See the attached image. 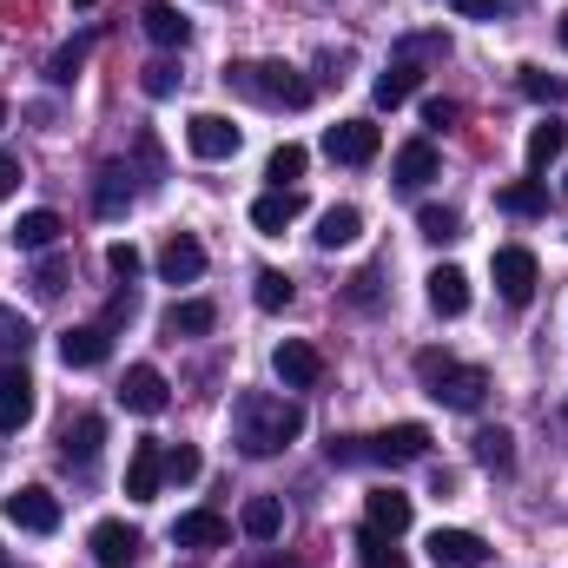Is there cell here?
Returning a JSON list of instances; mask_svg holds the SVG:
<instances>
[{"label":"cell","mask_w":568,"mask_h":568,"mask_svg":"<svg viewBox=\"0 0 568 568\" xmlns=\"http://www.w3.org/2000/svg\"><path fill=\"white\" fill-rule=\"evenodd\" d=\"M304 436V410L278 397V390H245L239 397V410H232V443L245 449V456H278Z\"/></svg>","instance_id":"6da1fadb"},{"label":"cell","mask_w":568,"mask_h":568,"mask_svg":"<svg viewBox=\"0 0 568 568\" xmlns=\"http://www.w3.org/2000/svg\"><path fill=\"white\" fill-rule=\"evenodd\" d=\"M225 87L239 100H252V106H284V113L311 106V80L297 67H284V60H232L225 67Z\"/></svg>","instance_id":"7a4b0ae2"},{"label":"cell","mask_w":568,"mask_h":568,"mask_svg":"<svg viewBox=\"0 0 568 568\" xmlns=\"http://www.w3.org/2000/svg\"><path fill=\"white\" fill-rule=\"evenodd\" d=\"M417 377H424V390L443 410H483V397H489V371L463 364L449 351H417Z\"/></svg>","instance_id":"3957f363"},{"label":"cell","mask_w":568,"mask_h":568,"mask_svg":"<svg viewBox=\"0 0 568 568\" xmlns=\"http://www.w3.org/2000/svg\"><path fill=\"white\" fill-rule=\"evenodd\" d=\"M489 272H496V291H503V304H529L536 297V284H542V265H536V252H523V245H503L496 258H489Z\"/></svg>","instance_id":"277c9868"},{"label":"cell","mask_w":568,"mask_h":568,"mask_svg":"<svg viewBox=\"0 0 568 568\" xmlns=\"http://www.w3.org/2000/svg\"><path fill=\"white\" fill-rule=\"evenodd\" d=\"M7 523L27 529V536H53V529H60V496L40 489V483H27V489L7 496Z\"/></svg>","instance_id":"5b68a950"},{"label":"cell","mask_w":568,"mask_h":568,"mask_svg":"<svg viewBox=\"0 0 568 568\" xmlns=\"http://www.w3.org/2000/svg\"><path fill=\"white\" fill-rule=\"evenodd\" d=\"M272 371H278L284 390H317L324 384V351L304 344V337H284L278 351H272Z\"/></svg>","instance_id":"8992f818"},{"label":"cell","mask_w":568,"mask_h":568,"mask_svg":"<svg viewBox=\"0 0 568 568\" xmlns=\"http://www.w3.org/2000/svg\"><path fill=\"white\" fill-rule=\"evenodd\" d=\"M87 549H93V562H100V568H133V562H140V549H145V536L133 529V523L106 516V523H93Z\"/></svg>","instance_id":"52a82bcc"},{"label":"cell","mask_w":568,"mask_h":568,"mask_svg":"<svg viewBox=\"0 0 568 568\" xmlns=\"http://www.w3.org/2000/svg\"><path fill=\"white\" fill-rule=\"evenodd\" d=\"M324 152H331L337 165H371V159L384 152V126H371V120H337V126L324 133Z\"/></svg>","instance_id":"ba28073f"},{"label":"cell","mask_w":568,"mask_h":568,"mask_svg":"<svg viewBox=\"0 0 568 568\" xmlns=\"http://www.w3.org/2000/svg\"><path fill=\"white\" fill-rule=\"evenodd\" d=\"M185 145H192V159H232V152L245 145V133H239L225 113H192V120H185Z\"/></svg>","instance_id":"9c48e42d"},{"label":"cell","mask_w":568,"mask_h":568,"mask_svg":"<svg viewBox=\"0 0 568 568\" xmlns=\"http://www.w3.org/2000/svg\"><path fill=\"white\" fill-rule=\"evenodd\" d=\"M429 456V429L424 424H390L371 436V463H390V469H404V463H424Z\"/></svg>","instance_id":"30bf717a"},{"label":"cell","mask_w":568,"mask_h":568,"mask_svg":"<svg viewBox=\"0 0 568 568\" xmlns=\"http://www.w3.org/2000/svg\"><path fill=\"white\" fill-rule=\"evenodd\" d=\"M33 424V377L27 364H0V436Z\"/></svg>","instance_id":"8fae6325"},{"label":"cell","mask_w":568,"mask_h":568,"mask_svg":"<svg viewBox=\"0 0 568 568\" xmlns=\"http://www.w3.org/2000/svg\"><path fill=\"white\" fill-rule=\"evenodd\" d=\"M60 357H67V371H100L113 357V331L106 324H73V331H60Z\"/></svg>","instance_id":"7c38bea8"},{"label":"cell","mask_w":568,"mask_h":568,"mask_svg":"<svg viewBox=\"0 0 568 568\" xmlns=\"http://www.w3.org/2000/svg\"><path fill=\"white\" fill-rule=\"evenodd\" d=\"M429 562L436 568H483L489 562V542L476 529H436L429 536Z\"/></svg>","instance_id":"4fadbf2b"},{"label":"cell","mask_w":568,"mask_h":568,"mask_svg":"<svg viewBox=\"0 0 568 568\" xmlns=\"http://www.w3.org/2000/svg\"><path fill=\"white\" fill-rule=\"evenodd\" d=\"M120 404H126L133 417H159V410L172 404V390H165V377H159L152 364H133V371L120 377Z\"/></svg>","instance_id":"5bb4252c"},{"label":"cell","mask_w":568,"mask_h":568,"mask_svg":"<svg viewBox=\"0 0 568 568\" xmlns=\"http://www.w3.org/2000/svg\"><path fill=\"white\" fill-rule=\"evenodd\" d=\"M159 483H165V443L145 436V443H133V463H126V496L133 503H152Z\"/></svg>","instance_id":"9a60e30c"},{"label":"cell","mask_w":568,"mask_h":568,"mask_svg":"<svg viewBox=\"0 0 568 568\" xmlns=\"http://www.w3.org/2000/svg\"><path fill=\"white\" fill-rule=\"evenodd\" d=\"M159 278L165 284H199L205 278V245H199L192 232H172L165 252H159Z\"/></svg>","instance_id":"2e32d148"},{"label":"cell","mask_w":568,"mask_h":568,"mask_svg":"<svg viewBox=\"0 0 568 568\" xmlns=\"http://www.w3.org/2000/svg\"><path fill=\"white\" fill-rule=\"evenodd\" d=\"M410 516H417V509H410L404 489H371V496H364V529H377V536H390V542L410 529Z\"/></svg>","instance_id":"e0dca14e"},{"label":"cell","mask_w":568,"mask_h":568,"mask_svg":"<svg viewBox=\"0 0 568 568\" xmlns=\"http://www.w3.org/2000/svg\"><path fill=\"white\" fill-rule=\"evenodd\" d=\"M172 542H179V549H225V542H232V523H225L219 509H185V516L172 523Z\"/></svg>","instance_id":"ac0fdd59"},{"label":"cell","mask_w":568,"mask_h":568,"mask_svg":"<svg viewBox=\"0 0 568 568\" xmlns=\"http://www.w3.org/2000/svg\"><path fill=\"white\" fill-rule=\"evenodd\" d=\"M297 212H304V192H297V185H272V192H258V199H252V232L278 239Z\"/></svg>","instance_id":"d6986e66"},{"label":"cell","mask_w":568,"mask_h":568,"mask_svg":"<svg viewBox=\"0 0 568 568\" xmlns=\"http://www.w3.org/2000/svg\"><path fill=\"white\" fill-rule=\"evenodd\" d=\"M140 27H145V40H152V47H185V40H192V20H185L172 0H145Z\"/></svg>","instance_id":"ffe728a7"},{"label":"cell","mask_w":568,"mask_h":568,"mask_svg":"<svg viewBox=\"0 0 568 568\" xmlns=\"http://www.w3.org/2000/svg\"><path fill=\"white\" fill-rule=\"evenodd\" d=\"M424 284H429V311H436V317H463V311H469V272L436 265Z\"/></svg>","instance_id":"44dd1931"},{"label":"cell","mask_w":568,"mask_h":568,"mask_svg":"<svg viewBox=\"0 0 568 568\" xmlns=\"http://www.w3.org/2000/svg\"><path fill=\"white\" fill-rule=\"evenodd\" d=\"M390 179H397V192H424L429 179H436V145H429V140H410L404 152H397Z\"/></svg>","instance_id":"7402d4cb"},{"label":"cell","mask_w":568,"mask_h":568,"mask_svg":"<svg viewBox=\"0 0 568 568\" xmlns=\"http://www.w3.org/2000/svg\"><path fill=\"white\" fill-rule=\"evenodd\" d=\"M357 232H364V212L357 205H331L311 239H317V252H344V245H357Z\"/></svg>","instance_id":"603a6c76"},{"label":"cell","mask_w":568,"mask_h":568,"mask_svg":"<svg viewBox=\"0 0 568 568\" xmlns=\"http://www.w3.org/2000/svg\"><path fill=\"white\" fill-rule=\"evenodd\" d=\"M60 232H67V225H60V212H47V205L13 219V245H20V252H53V245H60Z\"/></svg>","instance_id":"cb8c5ba5"},{"label":"cell","mask_w":568,"mask_h":568,"mask_svg":"<svg viewBox=\"0 0 568 568\" xmlns=\"http://www.w3.org/2000/svg\"><path fill=\"white\" fill-rule=\"evenodd\" d=\"M212 324H219V304L212 297H179L165 311V337H205Z\"/></svg>","instance_id":"d4e9b609"},{"label":"cell","mask_w":568,"mask_h":568,"mask_svg":"<svg viewBox=\"0 0 568 568\" xmlns=\"http://www.w3.org/2000/svg\"><path fill=\"white\" fill-rule=\"evenodd\" d=\"M239 529H245L252 542H278L284 536V503L278 496H252V503L239 509Z\"/></svg>","instance_id":"484cf974"},{"label":"cell","mask_w":568,"mask_h":568,"mask_svg":"<svg viewBox=\"0 0 568 568\" xmlns=\"http://www.w3.org/2000/svg\"><path fill=\"white\" fill-rule=\"evenodd\" d=\"M133 172L126 165H100V179H93V212L100 219H120L126 205H133V185H126Z\"/></svg>","instance_id":"4316f807"},{"label":"cell","mask_w":568,"mask_h":568,"mask_svg":"<svg viewBox=\"0 0 568 568\" xmlns=\"http://www.w3.org/2000/svg\"><path fill=\"white\" fill-rule=\"evenodd\" d=\"M100 443H106V417H80V424H67V436H60V463H93L100 456Z\"/></svg>","instance_id":"83f0119b"},{"label":"cell","mask_w":568,"mask_h":568,"mask_svg":"<svg viewBox=\"0 0 568 568\" xmlns=\"http://www.w3.org/2000/svg\"><path fill=\"white\" fill-rule=\"evenodd\" d=\"M562 152H568V126H562V120H542V126H529V145H523L529 172H549Z\"/></svg>","instance_id":"f1b7e54d"},{"label":"cell","mask_w":568,"mask_h":568,"mask_svg":"<svg viewBox=\"0 0 568 568\" xmlns=\"http://www.w3.org/2000/svg\"><path fill=\"white\" fill-rule=\"evenodd\" d=\"M496 205H503L509 219H536V212H549V185H542V179H516V185L496 192Z\"/></svg>","instance_id":"f546056e"},{"label":"cell","mask_w":568,"mask_h":568,"mask_svg":"<svg viewBox=\"0 0 568 568\" xmlns=\"http://www.w3.org/2000/svg\"><path fill=\"white\" fill-rule=\"evenodd\" d=\"M371 93H377V106H404V100L417 93V67H410V60H390V67L377 73Z\"/></svg>","instance_id":"4dcf8cb0"},{"label":"cell","mask_w":568,"mask_h":568,"mask_svg":"<svg viewBox=\"0 0 568 568\" xmlns=\"http://www.w3.org/2000/svg\"><path fill=\"white\" fill-rule=\"evenodd\" d=\"M476 463H483V469H496V476H503V469H516V436H509L503 424L476 429Z\"/></svg>","instance_id":"1f68e13d"},{"label":"cell","mask_w":568,"mask_h":568,"mask_svg":"<svg viewBox=\"0 0 568 568\" xmlns=\"http://www.w3.org/2000/svg\"><path fill=\"white\" fill-rule=\"evenodd\" d=\"M417 232H424L429 245H456L463 239V212L456 205H424L417 212Z\"/></svg>","instance_id":"d6a6232c"},{"label":"cell","mask_w":568,"mask_h":568,"mask_svg":"<svg viewBox=\"0 0 568 568\" xmlns=\"http://www.w3.org/2000/svg\"><path fill=\"white\" fill-rule=\"evenodd\" d=\"M357 568H410V556L390 542V536H377V529H364L357 536Z\"/></svg>","instance_id":"836d02e7"},{"label":"cell","mask_w":568,"mask_h":568,"mask_svg":"<svg viewBox=\"0 0 568 568\" xmlns=\"http://www.w3.org/2000/svg\"><path fill=\"white\" fill-rule=\"evenodd\" d=\"M516 87H523L529 100H542V106H568V80H562V73H542V67H523V73H516Z\"/></svg>","instance_id":"e575fe53"},{"label":"cell","mask_w":568,"mask_h":568,"mask_svg":"<svg viewBox=\"0 0 568 568\" xmlns=\"http://www.w3.org/2000/svg\"><path fill=\"white\" fill-rule=\"evenodd\" d=\"M252 304H258V311H272V317H278V311H291V278L265 265V272L252 278Z\"/></svg>","instance_id":"d590c367"},{"label":"cell","mask_w":568,"mask_h":568,"mask_svg":"<svg viewBox=\"0 0 568 568\" xmlns=\"http://www.w3.org/2000/svg\"><path fill=\"white\" fill-rule=\"evenodd\" d=\"M87 53H93V40H67V47L47 60V80H53V87H73V80H80V67H87Z\"/></svg>","instance_id":"8d00e7d4"},{"label":"cell","mask_w":568,"mask_h":568,"mask_svg":"<svg viewBox=\"0 0 568 568\" xmlns=\"http://www.w3.org/2000/svg\"><path fill=\"white\" fill-rule=\"evenodd\" d=\"M304 165H311V152H304V145H278V152L265 159V179H272V185H297V179H304Z\"/></svg>","instance_id":"74e56055"},{"label":"cell","mask_w":568,"mask_h":568,"mask_svg":"<svg viewBox=\"0 0 568 568\" xmlns=\"http://www.w3.org/2000/svg\"><path fill=\"white\" fill-rule=\"evenodd\" d=\"M199 469H205V456H199L192 443H179V449H165V483H199Z\"/></svg>","instance_id":"f35d334b"},{"label":"cell","mask_w":568,"mask_h":568,"mask_svg":"<svg viewBox=\"0 0 568 568\" xmlns=\"http://www.w3.org/2000/svg\"><path fill=\"white\" fill-rule=\"evenodd\" d=\"M27 344H33V324H27L13 304H0V351H20V357H27Z\"/></svg>","instance_id":"ab89813d"},{"label":"cell","mask_w":568,"mask_h":568,"mask_svg":"<svg viewBox=\"0 0 568 568\" xmlns=\"http://www.w3.org/2000/svg\"><path fill=\"white\" fill-rule=\"evenodd\" d=\"M106 272H113V278L120 284H133L145 272V258H140V245H126V239H120V245H106Z\"/></svg>","instance_id":"60d3db41"},{"label":"cell","mask_w":568,"mask_h":568,"mask_svg":"<svg viewBox=\"0 0 568 568\" xmlns=\"http://www.w3.org/2000/svg\"><path fill=\"white\" fill-rule=\"evenodd\" d=\"M33 291H40V297H60V291H67V258H60V252L33 272Z\"/></svg>","instance_id":"b9f144b4"},{"label":"cell","mask_w":568,"mask_h":568,"mask_svg":"<svg viewBox=\"0 0 568 568\" xmlns=\"http://www.w3.org/2000/svg\"><path fill=\"white\" fill-rule=\"evenodd\" d=\"M324 456H331V463H364V456H371V436H331Z\"/></svg>","instance_id":"7bdbcfd3"},{"label":"cell","mask_w":568,"mask_h":568,"mask_svg":"<svg viewBox=\"0 0 568 568\" xmlns=\"http://www.w3.org/2000/svg\"><path fill=\"white\" fill-rule=\"evenodd\" d=\"M172 87H179V67H172V60H152V67H145V93H152V100H165Z\"/></svg>","instance_id":"ee69618b"},{"label":"cell","mask_w":568,"mask_h":568,"mask_svg":"<svg viewBox=\"0 0 568 568\" xmlns=\"http://www.w3.org/2000/svg\"><path fill=\"white\" fill-rule=\"evenodd\" d=\"M140 165H145V192H152V185H159V179H165V159H159V145H152V133H140Z\"/></svg>","instance_id":"f6af8a7d"},{"label":"cell","mask_w":568,"mask_h":568,"mask_svg":"<svg viewBox=\"0 0 568 568\" xmlns=\"http://www.w3.org/2000/svg\"><path fill=\"white\" fill-rule=\"evenodd\" d=\"M133 311H140V297H133V291H113V304H106L100 324H106V331H113V324H133Z\"/></svg>","instance_id":"bcb514c9"},{"label":"cell","mask_w":568,"mask_h":568,"mask_svg":"<svg viewBox=\"0 0 568 568\" xmlns=\"http://www.w3.org/2000/svg\"><path fill=\"white\" fill-rule=\"evenodd\" d=\"M377 272H357V278H351V304H357V311H371V304H377Z\"/></svg>","instance_id":"7dc6e473"},{"label":"cell","mask_w":568,"mask_h":568,"mask_svg":"<svg viewBox=\"0 0 568 568\" xmlns=\"http://www.w3.org/2000/svg\"><path fill=\"white\" fill-rule=\"evenodd\" d=\"M20 179H27V172H20V152H0V199H13Z\"/></svg>","instance_id":"c3c4849f"},{"label":"cell","mask_w":568,"mask_h":568,"mask_svg":"<svg viewBox=\"0 0 568 568\" xmlns=\"http://www.w3.org/2000/svg\"><path fill=\"white\" fill-rule=\"evenodd\" d=\"M443 7H456V13H469V20H496V13H503V0H443Z\"/></svg>","instance_id":"681fc988"},{"label":"cell","mask_w":568,"mask_h":568,"mask_svg":"<svg viewBox=\"0 0 568 568\" xmlns=\"http://www.w3.org/2000/svg\"><path fill=\"white\" fill-rule=\"evenodd\" d=\"M456 113H463L456 100H429V106H424V120H429V126H456Z\"/></svg>","instance_id":"f907efd6"},{"label":"cell","mask_w":568,"mask_h":568,"mask_svg":"<svg viewBox=\"0 0 568 568\" xmlns=\"http://www.w3.org/2000/svg\"><path fill=\"white\" fill-rule=\"evenodd\" d=\"M556 33H562V47H568V13H562V27H556Z\"/></svg>","instance_id":"816d5d0a"},{"label":"cell","mask_w":568,"mask_h":568,"mask_svg":"<svg viewBox=\"0 0 568 568\" xmlns=\"http://www.w3.org/2000/svg\"><path fill=\"white\" fill-rule=\"evenodd\" d=\"M258 568H297V562H258Z\"/></svg>","instance_id":"f5cc1de1"},{"label":"cell","mask_w":568,"mask_h":568,"mask_svg":"<svg viewBox=\"0 0 568 568\" xmlns=\"http://www.w3.org/2000/svg\"><path fill=\"white\" fill-rule=\"evenodd\" d=\"M0 126H7V100H0Z\"/></svg>","instance_id":"db71d44e"},{"label":"cell","mask_w":568,"mask_h":568,"mask_svg":"<svg viewBox=\"0 0 568 568\" xmlns=\"http://www.w3.org/2000/svg\"><path fill=\"white\" fill-rule=\"evenodd\" d=\"M73 7H93V0H73Z\"/></svg>","instance_id":"11a10c76"},{"label":"cell","mask_w":568,"mask_h":568,"mask_svg":"<svg viewBox=\"0 0 568 568\" xmlns=\"http://www.w3.org/2000/svg\"><path fill=\"white\" fill-rule=\"evenodd\" d=\"M562 185H568V179H562Z\"/></svg>","instance_id":"9f6ffc18"}]
</instances>
